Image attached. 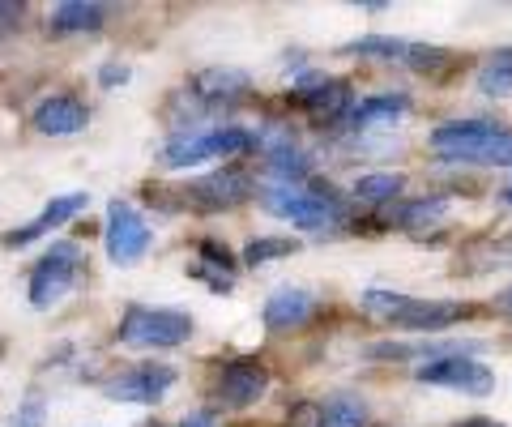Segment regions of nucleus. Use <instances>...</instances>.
Wrapping results in <instances>:
<instances>
[{
	"mask_svg": "<svg viewBox=\"0 0 512 427\" xmlns=\"http://www.w3.org/2000/svg\"><path fill=\"white\" fill-rule=\"evenodd\" d=\"M265 210L274 218H286V223L295 227H308V231H320V227H333L346 218V205L338 201V193H333L329 184H274L261 193Z\"/></svg>",
	"mask_w": 512,
	"mask_h": 427,
	"instance_id": "obj_1",
	"label": "nucleus"
},
{
	"mask_svg": "<svg viewBox=\"0 0 512 427\" xmlns=\"http://www.w3.org/2000/svg\"><path fill=\"white\" fill-rule=\"evenodd\" d=\"M192 338V316L180 308H128V316L120 321V346H133V351H171V346H184Z\"/></svg>",
	"mask_w": 512,
	"mask_h": 427,
	"instance_id": "obj_2",
	"label": "nucleus"
},
{
	"mask_svg": "<svg viewBox=\"0 0 512 427\" xmlns=\"http://www.w3.org/2000/svg\"><path fill=\"white\" fill-rule=\"evenodd\" d=\"M82 270H86L82 248H77L73 240H56V244L39 257L35 270H30V304H35V308L60 304V299L77 287Z\"/></svg>",
	"mask_w": 512,
	"mask_h": 427,
	"instance_id": "obj_3",
	"label": "nucleus"
},
{
	"mask_svg": "<svg viewBox=\"0 0 512 427\" xmlns=\"http://www.w3.org/2000/svg\"><path fill=\"white\" fill-rule=\"evenodd\" d=\"M414 381L431 385V389L466 393V398H491V393H495V372L487 368V363H478L474 355H444V359L419 363Z\"/></svg>",
	"mask_w": 512,
	"mask_h": 427,
	"instance_id": "obj_4",
	"label": "nucleus"
},
{
	"mask_svg": "<svg viewBox=\"0 0 512 427\" xmlns=\"http://www.w3.org/2000/svg\"><path fill=\"white\" fill-rule=\"evenodd\" d=\"M256 146V133L239 129H210V133H180L167 141L163 150V163L167 167H197L205 158H227V154H239V150H252Z\"/></svg>",
	"mask_w": 512,
	"mask_h": 427,
	"instance_id": "obj_5",
	"label": "nucleus"
},
{
	"mask_svg": "<svg viewBox=\"0 0 512 427\" xmlns=\"http://www.w3.org/2000/svg\"><path fill=\"white\" fill-rule=\"evenodd\" d=\"M248 197H252V180L244 176V171H235V167L197 176L184 188V201L197 214H227V210H235V205H244Z\"/></svg>",
	"mask_w": 512,
	"mask_h": 427,
	"instance_id": "obj_6",
	"label": "nucleus"
},
{
	"mask_svg": "<svg viewBox=\"0 0 512 427\" xmlns=\"http://www.w3.org/2000/svg\"><path fill=\"white\" fill-rule=\"evenodd\" d=\"M103 240H107V257L111 265H137L150 248V227L133 205L124 201H111L107 205V227H103Z\"/></svg>",
	"mask_w": 512,
	"mask_h": 427,
	"instance_id": "obj_7",
	"label": "nucleus"
},
{
	"mask_svg": "<svg viewBox=\"0 0 512 427\" xmlns=\"http://www.w3.org/2000/svg\"><path fill=\"white\" fill-rule=\"evenodd\" d=\"M175 385V368L167 363H137V368H128L120 376H111L103 385V393L111 402H137V406H154L163 402Z\"/></svg>",
	"mask_w": 512,
	"mask_h": 427,
	"instance_id": "obj_8",
	"label": "nucleus"
},
{
	"mask_svg": "<svg viewBox=\"0 0 512 427\" xmlns=\"http://www.w3.org/2000/svg\"><path fill=\"white\" fill-rule=\"evenodd\" d=\"M474 308L470 304H457V299H414V295H402V304L393 308L389 321L402 325V329H414V334H436V329H448L457 321H466Z\"/></svg>",
	"mask_w": 512,
	"mask_h": 427,
	"instance_id": "obj_9",
	"label": "nucleus"
},
{
	"mask_svg": "<svg viewBox=\"0 0 512 427\" xmlns=\"http://www.w3.org/2000/svg\"><path fill=\"white\" fill-rule=\"evenodd\" d=\"M265 389H269V372L256 359H231L218 376V398L231 410H244L256 398H265Z\"/></svg>",
	"mask_w": 512,
	"mask_h": 427,
	"instance_id": "obj_10",
	"label": "nucleus"
},
{
	"mask_svg": "<svg viewBox=\"0 0 512 427\" xmlns=\"http://www.w3.org/2000/svg\"><path fill=\"white\" fill-rule=\"evenodd\" d=\"M312 312H316V295L308 287H278L265 299L261 321H265V329H274V334H291V329H303L312 321Z\"/></svg>",
	"mask_w": 512,
	"mask_h": 427,
	"instance_id": "obj_11",
	"label": "nucleus"
},
{
	"mask_svg": "<svg viewBox=\"0 0 512 427\" xmlns=\"http://www.w3.org/2000/svg\"><path fill=\"white\" fill-rule=\"evenodd\" d=\"M35 129L43 137H69V133H82L86 120H90V107L73 94H47V99L35 103Z\"/></svg>",
	"mask_w": 512,
	"mask_h": 427,
	"instance_id": "obj_12",
	"label": "nucleus"
},
{
	"mask_svg": "<svg viewBox=\"0 0 512 427\" xmlns=\"http://www.w3.org/2000/svg\"><path fill=\"white\" fill-rule=\"evenodd\" d=\"M86 193H64V197H52L47 201V210L35 218V223H26V227H18V231H5V248H26L30 240H39V235H47L52 227H60V223H69V218L77 214V210H86Z\"/></svg>",
	"mask_w": 512,
	"mask_h": 427,
	"instance_id": "obj_13",
	"label": "nucleus"
},
{
	"mask_svg": "<svg viewBox=\"0 0 512 427\" xmlns=\"http://www.w3.org/2000/svg\"><path fill=\"white\" fill-rule=\"evenodd\" d=\"M495 133H504L500 120H487V116H470V120H448L440 124L436 133H431V146L436 154H457V150H470L478 141H487Z\"/></svg>",
	"mask_w": 512,
	"mask_h": 427,
	"instance_id": "obj_14",
	"label": "nucleus"
},
{
	"mask_svg": "<svg viewBox=\"0 0 512 427\" xmlns=\"http://www.w3.org/2000/svg\"><path fill=\"white\" fill-rule=\"evenodd\" d=\"M252 82L244 69H205L192 77V94L205 103V107H218V103H231L239 94H248Z\"/></svg>",
	"mask_w": 512,
	"mask_h": 427,
	"instance_id": "obj_15",
	"label": "nucleus"
},
{
	"mask_svg": "<svg viewBox=\"0 0 512 427\" xmlns=\"http://www.w3.org/2000/svg\"><path fill=\"white\" fill-rule=\"evenodd\" d=\"M192 278H201L210 291H222L227 295L231 287H235V257L227 248H222L218 240H201V248H197V261H192Z\"/></svg>",
	"mask_w": 512,
	"mask_h": 427,
	"instance_id": "obj_16",
	"label": "nucleus"
},
{
	"mask_svg": "<svg viewBox=\"0 0 512 427\" xmlns=\"http://www.w3.org/2000/svg\"><path fill=\"white\" fill-rule=\"evenodd\" d=\"M103 22H107V9L94 5V0H64V5L52 9V18H47V26L56 35H86V30H99Z\"/></svg>",
	"mask_w": 512,
	"mask_h": 427,
	"instance_id": "obj_17",
	"label": "nucleus"
},
{
	"mask_svg": "<svg viewBox=\"0 0 512 427\" xmlns=\"http://www.w3.org/2000/svg\"><path fill=\"white\" fill-rule=\"evenodd\" d=\"M448 210V201L444 197H423V201H406V205H393L389 214L380 218L384 227H402V231H423L431 223H440Z\"/></svg>",
	"mask_w": 512,
	"mask_h": 427,
	"instance_id": "obj_18",
	"label": "nucleus"
},
{
	"mask_svg": "<svg viewBox=\"0 0 512 427\" xmlns=\"http://www.w3.org/2000/svg\"><path fill=\"white\" fill-rule=\"evenodd\" d=\"M410 112V99L406 94H372V99L355 103V112H350V124L355 129H372V124H393Z\"/></svg>",
	"mask_w": 512,
	"mask_h": 427,
	"instance_id": "obj_19",
	"label": "nucleus"
},
{
	"mask_svg": "<svg viewBox=\"0 0 512 427\" xmlns=\"http://www.w3.org/2000/svg\"><path fill=\"white\" fill-rule=\"evenodd\" d=\"M444 163H478V167H512V133H495L487 141H478L470 150H457V154H440Z\"/></svg>",
	"mask_w": 512,
	"mask_h": 427,
	"instance_id": "obj_20",
	"label": "nucleus"
},
{
	"mask_svg": "<svg viewBox=\"0 0 512 427\" xmlns=\"http://www.w3.org/2000/svg\"><path fill=\"white\" fill-rule=\"evenodd\" d=\"M299 103L308 107V112L325 116V120H342V116H350V112H355V94H350V86H346V82H325L320 90L303 94Z\"/></svg>",
	"mask_w": 512,
	"mask_h": 427,
	"instance_id": "obj_21",
	"label": "nucleus"
},
{
	"mask_svg": "<svg viewBox=\"0 0 512 427\" xmlns=\"http://www.w3.org/2000/svg\"><path fill=\"white\" fill-rule=\"evenodd\" d=\"M316 427H367V402L355 393H333L316 410Z\"/></svg>",
	"mask_w": 512,
	"mask_h": 427,
	"instance_id": "obj_22",
	"label": "nucleus"
},
{
	"mask_svg": "<svg viewBox=\"0 0 512 427\" xmlns=\"http://www.w3.org/2000/svg\"><path fill=\"white\" fill-rule=\"evenodd\" d=\"M478 90H483L487 99H512V47H500V52H491L483 60Z\"/></svg>",
	"mask_w": 512,
	"mask_h": 427,
	"instance_id": "obj_23",
	"label": "nucleus"
},
{
	"mask_svg": "<svg viewBox=\"0 0 512 427\" xmlns=\"http://www.w3.org/2000/svg\"><path fill=\"white\" fill-rule=\"evenodd\" d=\"M406 188L402 171H367V176L355 180V201L363 205H393V197Z\"/></svg>",
	"mask_w": 512,
	"mask_h": 427,
	"instance_id": "obj_24",
	"label": "nucleus"
},
{
	"mask_svg": "<svg viewBox=\"0 0 512 427\" xmlns=\"http://www.w3.org/2000/svg\"><path fill=\"white\" fill-rule=\"evenodd\" d=\"M346 56H376V60H402L410 56V39H393V35H367L359 43H346L342 47Z\"/></svg>",
	"mask_w": 512,
	"mask_h": 427,
	"instance_id": "obj_25",
	"label": "nucleus"
},
{
	"mask_svg": "<svg viewBox=\"0 0 512 427\" xmlns=\"http://www.w3.org/2000/svg\"><path fill=\"white\" fill-rule=\"evenodd\" d=\"M291 252H299L295 240H278V235H265V240H248L244 244V265H265V261H278V257H291Z\"/></svg>",
	"mask_w": 512,
	"mask_h": 427,
	"instance_id": "obj_26",
	"label": "nucleus"
},
{
	"mask_svg": "<svg viewBox=\"0 0 512 427\" xmlns=\"http://www.w3.org/2000/svg\"><path fill=\"white\" fill-rule=\"evenodd\" d=\"M406 65L414 73H444L448 65H453V52L448 47H431V43H410V56H406Z\"/></svg>",
	"mask_w": 512,
	"mask_h": 427,
	"instance_id": "obj_27",
	"label": "nucleus"
},
{
	"mask_svg": "<svg viewBox=\"0 0 512 427\" xmlns=\"http://www.w3.org/2000/svg\"><path fill=\"white\" fill-rule=\"evenodd\" d=\"M43 423H47V398L43 393H26L22 406L13 410L9 427H43Z\"/></svg>",
	"mask_w": 512,
	"mask_h": 427,
	"instance_id": "obj_28",
	"label": "nucleus"
},
{
	"mask_svg": "<svg viewBox=\"0 0 512 427\" xmlns=\"http://www.w3.org/2000/svg\"><path fill=\"white\" fill-rule=\"evenodd\" d=\"M22 18H26V5H18V0H0V35L13 30Z\"/></svg>",
	"mask_w": 512,
	"mask_h": 427,
	"instance_id": "obj_29",
	"label": "nucleus"
},
{
	"mask_svg": "<svg viewBox=\"0 0 512 427\" xmlns=\"http://www.w3.org/2000/svg\"><path fill=\"white\" fill-rule=\"evenodd\" d=\"M124 82H128V65H116V60H111V65H103V73H99V86H103V90L124 86Z\"/></svg>",
	"mask_w": 512,
	"mask_h": 427,
	"instance_id": "obj_30",
	"label": "nucleus"
},
{
	"mask_svg": "<svg viewBox=\"0 0 512 427\" xmlns=\"http://www.w3.org/2000/svg\"><path fill=\"white\" fill-rule=\"evenodd\" d=\"M175 427H214V410H197V415H188L184 423H175Z\"/></svg>",
	"mask_w": 512,
	"mask_h": 427,
	"instance_id": "obj_31",
	"label": "nucleus"
},
{
	"mask_svg": "<svg viewBox=\"0 0 512 427\" xmlns=\"http://www.w3.org/2000/svg\"><path fill=\"white\" fill-rule=\"evenodd\" d=\"M457 427H500V423H491V419H466V423H457Z\"/></svg>",
	"mask_w": 512,
	"mask_h": 427,
	"instance_id": "obj_32",
	"label": "nucleus"
},
{
	"mask_svg": "<svg viewBox=\"0 0 512 427\" xmlns=\"http://www.w3.org/2000/svg\"><path fill=\"white\" fill-rule=\"evenodd\" d=\"M500 312H508V316H512V287L500 295Z\"/></svg>",
	"mask_w": 512,
	"mask_h": 427,
	"instance_id": "obj_33",
	"label": "nucleus"
},
{
	"mask_svg": "<svg viewBox=\"0 0 512 427\" xmlns=\"http://www.w3.org/2000/svg\"><path fill=\"white\" fill-rule=\"evenodd\" d=\"M504 201H508V205H512V180H508V184H504Z\"/></svg>",
	"mask_w": 512,
	"mask_h": 427,
	"instance_id": "obj_34",
	"label": "nucleus"
}]
</instances>
